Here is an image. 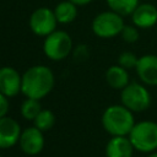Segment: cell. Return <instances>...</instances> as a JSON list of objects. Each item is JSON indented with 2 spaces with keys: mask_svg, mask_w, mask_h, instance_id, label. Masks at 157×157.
<instances>
[{
  "mask_svg": "<svg viewBox=\"0 0 157 157\" xmlns=\"http://www.w3.org/2000/svg\"><path fill=\"white\" fill-rule=\"evenodd\" d=\"M54 86V75L52 70L44 65L29 67L22 75L21 91L27 98L40 99L45 97Z\"/></svg>",
  "mask_w": 157,
  "mask_h": 157,
  "instance_id": "obj_1",
  "label": "cell"
},
{
  "mask_svg": "<svg viewBox=\"0 0 157 157\" xmlns=\"http://www.w3.org/2000/svg\"><path fill=\"white\" fill-rule=\"evenodd\" d=\"M102 125L112 136H126L135 125L132 112L123 104L108 107L102 115Z\"/></svg>",
  "mask_w": 157,
  "mask_h": 157,
  "instance_id": "obj_2",
  "label": "cell"
},
{
  "mask_svg": "<svg viewBox=\"0 0 157 157\" xmlns=\"http://www.w3.org/2000/svg\"><path fill=\"white\" fill-rule=\"evenodd\" d=\"M128 136L135 150L151 153L157 148V123L151 120L135 123Z\"/></svg>",
  "mask_w": 157,
  "mask_h": 157,
  "instance_id": "obj_3",
  "label": "cell"
},
{
  "mask_svg": "<svg viewBox=\"0 0 157 157\" xmlns=\"http://www.w3.org/2000/svg\"><path fill=\"white\" fill-rule=\"evenodd\" d=\"M120 99L124 107L131 112H142L151 105V94L148 90L137 82H131L121 90Z\"/></svg>",
  "mask_w": 157,
  "mask_h": 157,
  "instance_id": "obj_4",
  "label": "cell"
},
{
  "mask_svg": "<svg viewBox=\"0 0 157 157\" xmlns=\"http://www.w3.org/2000/svg\"><path fill=\"white\" fill-rule=\"evenodd\" d=\"M124 26L123 16L112 10L101 12L92 22L93 33L101 38H112L120 34Z\"/></svg>",
  "mask_w": 157,
  "mask_h": 157,
  "instance_id": "obj_5",
  "label": "cell"
},
{
  "mask_svg": "<svg viewBox=\"0 0 157 157\" xmlns=\"http://www.w3.org/2000/svg\"><path fill=\"white\" fill-rule=\"evenodd\" d=\"M72 49L71 37L64 31H54L45 37L43 50L45 55L52 60L65 59Z\"/></svg>",
  "mask_w": 157,
  "mask_h": 157,
  "instance_id": "obj_6",
  "label": "cell"
},
{
  "mask_svg": "<svg viewBox=\"0 0 157 157\" xmlns=\"http://www.w3.org/2000/svg\"><path fill=\"white\" fill-rule=\"evenodd\" d=\"M58 20L54 11L48 7H39L34 10L29 17V27L38 36H49L55 31Z\"/></svg>",
  "mask_w": 157,
  "mask_h": 157,
  "instance_id": "obj_7",
  "label": "cell"
},
{
  "mask_svg": "<svg viewBox=\"0 0 157 157\" xmlns=\"http://www.w3.org/2000/svg\"><path fill=\"white\" fill-rule=\"evenodd\" d=\"M20 147L21 150L29 156H36L42 152L44 147V136L43 131L36 126L27 128L21 132L20 136Z\"/></svg>",
  "mask_w": 157,
  "mask_h": 157,
  "instance_id": "obj_8",
  "label": "cell"
},
{
  "mask_svg": "<svg viewBox=\"0 0 157 157\" xmlns=\"http://www.w3.org/2000/svg\"><path fill=\"white\" fill-rule=\"evenodd\" d=\"M135 69L145 85L157 86V55L146 54L140 56Z\"/></svg>",
  "mask_w": 157,
  "mask_h": 157,
  "instance_id": "obj_9",
  "label": "cell"
},
{
  "mask_svg": "<svg viewBox=\"0 0 157 157\" xmlns=\"http://www.w3.org/2000/svg\"><path fill=\"white\" fill-rule=\"evenodd\" d=\"M20 124L9 117L0 118V148H10L20 141Z\"/></svg>",
  "mask_w": 157,
  "mask_h": 157,
  "instance_id": "obj_10",
  "label": "cell"
},
{
  "mask_svg": "<svg viewBox=\"0 0 157 157\" xmlns=\"http://www.w3.org/2000/svg\"><path fill=\"white\" fill-rule=\"evenodd\" d=\"M22 76L10 66L0 67V93L6 97H13L21 91Z\"/></svg>",
  "mask_w": 157,
  "mask_h": 157,
  "instance_id": "obj_11",
  "label": "cell"
},
{
  "mask_svg": "<svg viewBox=\"0 0 157 157\" xmlns=\"http://www.w3.org/2000/svg\"><path fill=\"white\" fill-rule=\"evenodd\" d=\"M131 18L137 28H151L157 23V7L150 2L139 4L131 13Z\"/></svg>",
  "mask_w": 157,
  "mask_h": 157,
  "instance_id": "obj_12",
  "label": "cell"
},
{
  "mask_svg": "<svg viewBox=\"0 0 157 157\" xmlns=\"http://www.w3.org/2000/svg\"><path fill=\"white\" fill-rule=\"evenodd\" d=\"M134 146L126 136H113L105 146L107 157H132Z\"/></svg>",
  "mask_w": 157,
  "mask_h": 157,
  "instance_id": "obj_13",
  "label": "cell"
},
{
  "mask_svg": "<svg viewBox=\"0 0 157 157\" xmlns=\"http://www.w3.org/2000/svg\"><path fill=\"white\" fill-rule=\"evenodd\" d=\"M105 80L112 88L123 90L129 85V74L128 70L120 65L110 66L105 72Z\"/></svg>",
  "mask_w": 157,
  "mask_h": 157,
  "instance_id": "obj_14",
  "label": "cell"
},
{
  "mask_svg": "<svg viewBox=\"0 0 157 157\" xmlns=\"http://www.w3.org/2000/svg\"><path fill=\"white\" fill-rule=\"evenodd\" d=\"M54 13H55V17H56V20H58L59 23H69V22H72L76 18V16H77L76 5L74 2H71L70 0L61 1V2H59L55 6Z\"/></svg>",
  "mask_w": 157,
  "mask_h": 157,
  "instance_id": "obj_15",
  "label": "cell"
},
{
  "mask_svg": "<svg viewBox=\"0 0 157 157\" xmlns=\"http://www.w3.org/2000/svg\"><path fill=\"white\" fill-rule=\"evenodd\" d=\"M109 9L121 16L131 15L139 5V0H107Z\"/></svg>",
  "mask_w": 157,
  "mask_h": 157,
  "instance_id": "obj_16",
  "label": "cell"
},
{
  "mask_svg": "<svg viewBox=\"0 0 157 157\" xmlns=\"http://www.w3.org/2000/svg\"><path fill=\"white\" fill-rule=\"evenodd\" d=\"M40 110H42V107L38 99L27 98L21 105V114L27 120H34L37 115L40 113Z\"/></svg>",
  "mask_w": 157,
  "mask_h": 157,
  "instance_id": "obj_17",
  "label": "cell"
},
{
  "mask_svg": "<svg viewBox=\"0 0 157 157\" xmlns=\"http://www.w3.org/2000/svg\"><path fill=\"white\" fill-rule=\"evenodd\" d=\"M33 121H34V126L37 129H39L40 131H47L53 128V125L55 123V117H54L53 112H50L48 109H42L40 113L37 115V118Z\"/></svg>",
  "mask_w": 157,
  "mask_h": 157,
  "instance_id": "obj_18",
  "label": "cell"
},
{
  "mask_svg": "<svg viewBox=\"0 0 157 157\" xmlns=\"http://www.w3.org/2000/svg\"><path fill=\"white\" fill-rule=\"evenodd\" d=\"M137 60H139V58L135 54H132L130 52H124L118 58V65L123 66L124 69H131V67H136Z\"/></svg>",
  "mask_w": 157,
  "mask_h": 157,
  "instance_id": "obj_19",
  "label": "cell"
},
{
  "mask_svg": "<svg viewBox=\"0 0 157 157\" xmlns=\"http://www.w3.org/2000/svg\"><path fill=\"white\" fill-rule=\"evenodd\" d=\"M120 34H121V38L126 43H135L140 37V33L136 26H124Z\"/></svg>",
  "mask_w": 157,
  "mask_h": 157,
  "instance_id": "obj_20",
  "label": "cell"
},
{
  "mask_svg": "<svg viewBox=\"0 0 157 157\" xmlns=\"http://www.w3.org/2000/svg\"><path fill=\"white\" fill-rule=\"evenodd\" d=\"M88 48L85 44H80L74 49V59L76 61H85L88 58Z\"/></svg>",
  "mask_w": 157,
  "mask_h": 157,
  "instance_id": "obj_21",
  "label": "cell"
},
{
  "mask_svg": "<svg viewBox=\"0 0 157 157\" xmlns=\"http://www.w3.org/2000/svg\"><path fill=\"white\" fill-rule=\"evenodd\" d=\"M9 112V101L7 97L0 93V118L6 117V113Z\"/></svg>",
  "mask_w": 157,
  "mask_h": 157,
  "instance_id": "obj_22",
  "label": "cell"
},
{
  "mask_svg": "<svg viewBox=\"0 0 157 157\" xmlns=\"http://www.w3.org/2000/svg\"><path fill=\"white\" fill-rule=\"evenodd\" d=\"M71 2H74L75 5H86V4H90L92 0H70Z\"/></svg>",
  "mask_w": 157,
  "mask_h": 157,
  "instance_id": "obj_23",
  "label": "cell"
},
{
  "mask_svg": "<svg viewBox=\"0 0 157 157\" xmlns=\"http://www.w3.org/2000/svg\"><path fill=\"white\" fill-rule=\"evenodd\" d=\"M147 157H157V152H155V151H153V152H151Z\"/></svg>",
  "mask_w": 157,
  "mask_h": 157,
  "instance_id": "obj_24",
  "label": "cell"
},
{
  "mask_svg": "<svg viewBox=\"0 0 157 157\" xmlns=\"http://www.w3.org/2000/svg\"><path fill=\"white\" fill-rule=\"evenodd\" d=\"M0 157H1V156H0Z\"/></svg>",
  "mask_w": 157,
  "mask_h": 157,
  "instance_id": "obj_25",
  "label": "cell"
}]
</instances>
